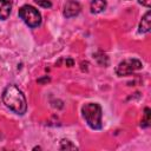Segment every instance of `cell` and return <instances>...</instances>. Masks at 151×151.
Wrapping results in <instances>:
<instances>
[{"label": "cell", "mask_w": 151, "mask_h": 151, "mask_svg": "<svg viewBox=\"0 0 151 151\" xmlns=\"http://www.w3.org/2000/svg\"><path fill=\"white\" fill-rule=\"evenodd\" d=\"M4 104L17 114H24L27 110V101L22 91L14 84L8 85L2 92Z\"/></svg>", "instance_id": "cell-1"}, {"label": "cell", "mask_w": 151, "mask_h": 151, "mask_svg": "<svg viewBox=\"0 0 151 151\" xmlns=\"http://www.w3.org/2000/svg\"><path fill=\"white\" fill-rule=\"evenodd\" d=\"M81 113L87 125L93 130L101 129V107L97 103H87L81 107Z\"/></svg>", "instance_id": "cell-2"}, {"label": "cell", "mask_w": 151, "mask_h": 151, "mask_svg": "<svg viewBox=\"0 0 151 151\" xmlns=\"http://www.w3.org/2000/svg\"><path fill=\"white\" fill-rule=\"evenodd\" d=\"M19 17L31 28H35V27L40 26V24H41V14H40V12L37 8H34L33 6H31V5L21 6L20 9H19Z\"/></svg>", "instance_id": "cell-3"}, {"label": "cell", "mask_w": 151, "mask_h": 151, "mask_svg": "<svg viewBox=\"0 0 151 151\" xmlns=\"http://www.w3.org/2000/svg\"><path fill=\"white\" fill-rule=\"evenodd\" d=\"M142 61L138 60V59H126V60H123L120 61L117 67H116V73L117 76L119 77H124V76H129V74H132L133 72L138 71L142 68Z\"/></svg>", "instance_id": "cell-4"}, {"label": "cell", "mask_w": 151, "mask_h": 151, "mask_svg": "<svg viewBox=\"0 0 151 151\" xmlns=\"http://www.w3.org/2000/svg\"><path fill=\"white\" fill-rule=\"evenodd\" d=\"M80 4L76 0H68L64 6V17L66 18H73L80 13Z\"/></svg>", "instance_id": "cell-5"}, {"label": "cell", "mask_w": 151, "mask_h": 151, "mask_svg": "<svg viewBox=\"0 0 151 151\" xmlns=\"http://www.w3.org/2000/svg\"><path fill=\"white\" fill-rule=\"evenodd\" d=\"M13 0H0V19L6 20L12 11Z\"/></svg>", "instance_id": "cell-6"}, {"label": "cell", "mask_w": 151, "mask_h": 151, "mask_svg": "<svg viewBox=\"0 0 151 151\" xmlns=\"http://www.w3.org/2000/svg\"><path fill=\"white\" fill-rule=\"evenodd\" d=\"M150 29H151V13L150 11H147L143 15L139 22V33H147L150 32Z\"/></svg>", "instance_id": "cell-7"}, {"label": "cell", "mask_w": 151, "mask_h": 151, "mask_svg": "<svg viewBox=\"0 0 151 151\" xmlns=\"http://www.w3.org/2000/svg\"><path fill=\"white\" fill-rule=\"evenodd\" d=\"M90 8H91V13L93 14L101 13L106 8V1L105 0H92Z\"/></svg>", "instance_id": "cell-8"}, {"label": "cell", "mask_w": 151, "mask_h": 151, "mask_svg": "<svg viewBox=\"0 0 151 151\" xmlns=\"http://www.w3.org/2000/svg\"><path fill=\"white\" fill-rule=\"evenodd\" d=\"M94 58L97 59L98 64L101 65V66H106V65L109 64V59H107L106 54H104L103 52H98V53H96V54H94Z\"/></svg>", "instance_id": "cell-9"}, {"label": "cell", "mask_w": 151, "mask_h": 151, "mask_svg": "<svg viewBox=\"0 0 151 151\" xmlns=\"http://www.w3.org/2000/svg\"><path fill=\"white\" fill-rule=\"evenodd\" d=\"M150 122H151V119H150V109L149 107H145V110H144V118L142 119V127H147L149 125H150Z\"/></svg>", "instance_id": "cell-10"}, {"label": "cell", "mask_w": 151, "mask_h": 151, "mask_svg": "<svg viewBox=\"0 0 151 151\" xmlns=\"http://www.w3.org/2000/svg\"><path fill=\"white\" fill-rule=\"evenodd\" d=\"M60 149L61 150H68V149H72V150H74V149H77L76 147V145H73L70 140H66V139H63L61 140V144H60Z\"/></svg>", "instance_id": "cell-11"}, {"label": "cell", "mask_w": 151, "mask_h": 151, "mask_svg": "<svg viewBox=\"0 0 151 151\" xmlns=\"http://www.w3.org/2000/svg\"><path fill=\"white\" fill-rule=\"evenodd\" d=\"M34 1H35V4L38 6H40L42 8H50V7H52V2L50 0H34Z\"/></svg>", "instance_id": "cell-12"}, {"label": "cell", "mask_w": 151, "mask_h": 151, "mask_svg": "<svg viewBox=\"0 0 151 151\" xmlns=\"http://www.w3.org/2000/svg\"><path fill=\"white\" fill-rule=\"evenodd\" d=\"M138 2H139L140 5H143V6L147 7V8L151 6V0H138Z\"/></svg>", "instance_id": "cell-13"}, {"label": "cell", "mask_w": 151, "mask_h": 151, "mask_svg": "<svg viewBox=\"0 0 151 151\" xmlns=\"http://www.w3.org/2000/svg\"><path fill=\"white\" fill-rule=\"evenodd\" d=\"M65 64H66V66H68V67H72V66L74 65V61H73V59H71V58H67V59L65 60Z\"/></svg>", "instance_id": "cell-14"}, {"label": "cell", "mask_w": 151, "mask_h": 151, "mask_svg": "<svg viewBox=\"0 0 151 151\" xmlns=\"http://www.w3.org/2000/svg\"><path fill=\"white\" fill-rule=\"evenodd\" d=\"M50 81V78L46 76V77H44V78H40V79H38V83L39 84H44V83H48Z\"/></svg>", "instance_id": "cell-15"}]
</instances>
